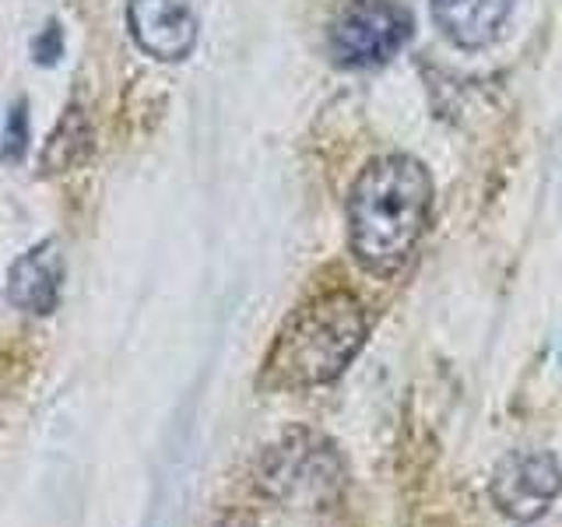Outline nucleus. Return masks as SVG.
Listing matches in <instances>:
<instances>
[{"instance_id": "obj_1", "label": "nucleus", "mask_w": 562, "mask_h": 527, "mask_svg": "<svg viewBox=\"0 0 562 527\" xmlns=\"http://www.w3.org/2000/svg\"><path fill=\"white\" fill-rule=\"evenodd\" d=\"M432 215V176L415 155L373 158L348 193V243L369 274H394Z\"/></svg>"}, {"instance_id": "obj_2", "label": "nucleus", "mask_w": 562, "mask_h": 527, "mask_svg": "<svg viewBox=\"0 0 562 527\" xmlns=\"http://www.w3.org/2000/svg\"><path fill=\"white\" fill-rule=\"evenodd\" d=\"M366 310L351 292L330 289L299 306L278 330L268 356V383L306 391L338 380L366 345Z\"/></svg>"}, {"instance_id": "obj_3", "label": "nucleus", "mask_w": 562, "mask_h": 527, "mask_svg": "<svg viewBox=\"0 0 562 527\" xmlns=\"http://www.w3.org/2000/svg\"><path fill=\"white\" fill-rule=\"evenodd\" d=\"M412 40V14L397 0H345L327 25V53L338 67H383Z\"/></svg>"}, {"instance_id": "obj_4", "label": "nucleus", "mask_w": 562, "mask_h": 527, "mask_svg": "<svg viewBox=\"0 0 562 527\" xmlns=\"http://www.w3.org/2000/svg\"><path fill=\"white\" fill-rule=\"evenodd\" d=\"M562 492V468L549 450H514L492 471L488 496L503 517L531 524L549 514Z\"/></svg>"}, {"instance_id": "obj_5", "label": "nucleus", "mask_w": 562, "mask_h": 527, "mask_svg": "<svg viewBox=\"0 0 562 527\" xmlns=\"http://www.w3.org/2000/svg\"><path fill=\"white\" fill-rule=\"evenodd\" d=\"M127 25L134 43L162 64L187 60L201 35L190 0H127Z\"/></svg>"}, {"instance_id": "obj_6", "label": "nucleus", "mask_w": 562, "mask_h": 527, "mask_svg": "<svg viewBox=\"0 0 562 527\" xmlns=\"http://www.w3.org/2000/svg\"><path fill=\"white\" fill-rule=\"evenodd\" d=\"M324 464H334V453L330 447H324V439L313 433H292L285 436L281 447H271L268 464H263V482L285 500L303 489H310V496H313L321 482L338 479V471L327 474Z\"/></svg>"}, {"instance_id": "obj_7", "label": "nucleus", "mask_w": 562, "mask_h": 527, "mask_svg": "<svg viewBox=\"0 0 562 527\" xmlns=\"http://www.w3.org/2000/svg\"><path fill=\"white\" fill-rule=\"evenodd\" d=\"M60 289H64V257L53 239L32 246L25 257L14 260L8 278V295L18 310L40 316L53 313L60 303Z\"/></svg>"}, {"instance_id": "obj_8", "label": "nucleus", "mask_w": 562, "mask_h": 527, "mask_svg": "<svg viewBox=\"0 0 562 527\" xmlns=\"http://www.w3.org/2000/svg\"><path fill=\"white\" fill-rule=\"evenodd\" d=\"M517 0H429L436 29L461 49H482L503 32Z\"/></svg>"}, {"instance_id": "obj_9", "label": "nucleus", "mask_w": 562, "mask_h": 527, "mask_svg": "<svg viewBox=\"0 0 562 527\" xmlns=\"http://www.w3.org/2000/svg\"><path fill=\"white\" fill-rule=\"evenodd\" d=\"M92 120L81 110V105H70L64 120L57 123V131L49 134L46 148H43V169L46 172H67L81 166L88 155H92Z\"/></svg>"}, {"instance_id": "obj_10", "label": "nucleus", "mask_w": 562, "mask_h": 527, "mask_svg": "<svg viewBox=\"0 0 562 527\" xmlns=\"http://www.w3.org/2000/svg\"><path fill=\"white\" fill-rule=\"evenodd\" d=\"M29 148V113H25V102H14L8 123H4V141H0V155L8 162H18Z\"/></svg>"}, {"instance_id": "obj_11", "label": "nucleus", "mask_w": 562, "mask_h": 527, "mask_svg": "<svg viewBox=\"0 0 562 527\" xmlns=\"http://www.w3.org/2000/svg\"><path fill=\"white\" fill-rule=\"evenodd\" d=\"M32 53H35V60H40L43 67H53V64L60 60V53H64V32H60L57 22H49L43 29L40 40L32 43Z\"/></svg>"}]
</instances>
